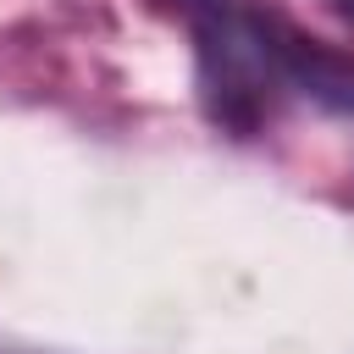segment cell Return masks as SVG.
Segmentation results:
<instances>
[{
	"instance_id": "3",
	"label": "cell",
	"mask_w": 354,
	"mask_h": 354,
	"mask_svg": "<svg viewBox=\"0 0 354 354\" xmlns=\"http://www.w3.org/2000/svg\"><path fill=\"white\" fill-rule=\"evenodd\" d=\"M332 11H337V17H348V22H354V0H332Z\"/></svg>"
},
{
	"instance_id": "2",
	"label": "cell",
	"mask_w": 354,
	"mask_h": 354,
	"mask_svg": "<svg viewBox=\"0 0 354 354\" xmlns=\"http://www.w3.org/2000/svg\"><path fill=\"white\" fill-rule=\"evenodd\" d=\"M288 88H299L332 111H354V61L337 50H321L315 39L288 33Z\"/></svg>"
},
{
	"instance_id": "1",
	"label": "cell",
	"mask_w": 354,
	"mask_h": 354,
	"mask_svg": "<svg viewBox=\"0 0 354 354\" xmlns=\"http://www.w3.org/2000/svg\"><path fill=\"white\" fill-rule=\"evenodd\" d=\"M288 33H293L288 22L232 0H205L194 11L199 100L210 122H221L238 138L266 127V116L288 94Z\"/></svg>"
}]
</instances>
